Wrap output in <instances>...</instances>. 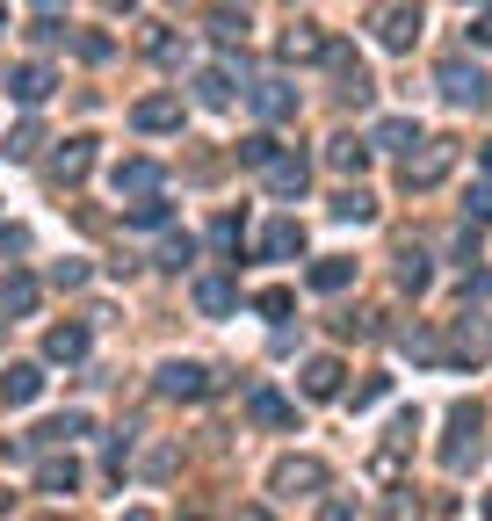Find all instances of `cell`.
Here are the masks:
<instances>
[{
	"mask_svg": "<svg viewBox=\"0 0 492 521\" xmlns=\"http://www.w3.org/2000/svg\"><path fill=\"white\" fill-rule=\"evenodd\" d=\"M189 261H196V239H189V232H174L167 247H160V268H174V275H181Z\"/></svg>",
	"mask_w": 492,
	"mask_h": 521,
	"instance_id": "cell-34",
	"label": "cell"
},
{
	"mask_svg": "<svg viewBox=\"0 0 492 521\" xmlns=\"http://www.w3.org/2000/svg\"><path fill=\"white\" fill-rule=\"evenodd\" d=\"M464 218H471V225H492V181H478V189H464Z\"/></svg>",
	"mask_w": 492,
	"mask_h": 521,
	"instance_id": "cell-35",
	"label": "cell"
},
{
	"mask_svg": "<svg viewBox=\"0 0 492 521\" xmlns=\"http://www.w3.org/2000/svg\"><path fill=\"white\" fill-rule=\"evenodd\" d=\"M341 355H312V362H304V370H297V391L304 398H341Z\"/></svg>",
	"mask_w": 492,
	"mask_h": 521,
	"instance_id": "cell-9",
	"label": "cell"
},
{
	"mask_svg": "<svg viewBox=\"0 0 492 521\" xmlns=\"http://www.w3.org/2000/svg\"><path fill=\"white\" fill-rule=\"evenodd\" d=\"M87 167H95V138H66L51 152V181H58V189H80Z\"/></svg>",
	"mask_w": 492,
	"mask_h": 521,
	"instance_id": "cell-7",
	"label": "cell"
},
{
	"mask_svg": "<svg viewBox=\"0 0 492 521\" xmlns=\"http://www.w3.org/2000/svg\"><path fill=\"white\" fill-rule=\"evenodd\" d=\"M51 283L58 290H87V261H51Z\"/></svg>",
	"mask_w": 492,
	"mask_h": 521,
	"instance_id": "cell-37",
	"label": "cell"
},
{
	"mask_svg": "<svg viewBox=\"0 0 492 521\" xmlns=\"http://www.w3.org/2000/svg\"><path fill=\"white\" fill-rule=\"evenodd\" d=\"M239 521H268V507H239Z\"/></svg>",
	"mask_w": 492,
	"mask_h": 521,
	"instance_id": "cell-47",
	"label": "cell"
},
{
	"mask_svg": "<svg viewBox=\"0 0 492 521\" xmlns=\"http://www.w3.org/2000/svg\"><path fill=\"white\" fill-rule=\"evenodd\" d=\"M485 174H492V138H485Z\"/></svg>",
	"mask_w": 492,
	"mask_h": 521,
	"instance_id": "cell-49",
	"label": "cell"
},
{
	"mask_svg": "<svg viewBox=\"0 0 492 521\" xmlns=\"http://www.w3.org/2000/svg\"><path fill=\"white\" fill-rule=\"evenodd\" d=\"M319 521H355V500H348V493H326V500H319Z\"/></svg>",
	"mask_w": 492,
	"mask_h": 521,
	"instance_id": "cell-44",
	"label": "cell"
},
{
	"mask_svg": "<svg viewBox=\"0 0 492 521\" xmlns=\"http://www.w3.org/2000/svg\"><path fill=\"white\" fill-rule=\"evenodd\" d=\"M152 384H160V398H189V406L218 391V377H210L203 362H160V377H152Z\"/></svg>",
	"mask_w": 492,
	"mask_h": 521,
	"instance_id": "cell-4",
	"label": "cell"
},
{
	"mask_svg": "<svg viewBox=\"0 0 492 521\" xmlns=\"http://www.w3.org/2000/svg\"><path fill=\"white\" fill-rule=\"evenodd\" d=\"M268 160H275V138H268V131H254V138H239V167H254V174H261Z\"/></svg>",
	"mask_w": 492,
	"mask_h": 521,
	"instance_id": "cell-33",
	"label": "cell"
},
{
	"mask_svg": "<svg viewBox=\"0 0 492 521\" xmlns=\"http://www.w3.org/2000/svg\"><path fill=\"white\" fill-rule=\"evenodd\" d=\"M123 521H152V514H145V507H131V514H123Z\"/></svg>",
	"mask_w": 492,
	"mask_h": 521,
	"instance_id": "cell-48",
	"label": "cell"
},
{
	"mask_svg": "<svg viewBox=\"0 0 492 521\" xmlns=\"http://www.w3.org/2000/svg\"><path fill=\"white\" fill-rule=\"evenodd\" d=\"M0 514H8V485H0Z\"/></svg>",
	"mask_w": 492,
	"mask_h": 521,
	"instance_id": "cell-50",
	"label": "cell"
},
{
	"mask_svg": "<svg viewBox=\"0 0 492 521\" xmlns=\"http://www.w3.org/2000/svg\"><path fill=\"white\" fill-rule=\"evenodd\" d=\"M261 181H268V196H304V189H312V160H304V152H283V145H275V160L261 167Z\"/></svg>",
	"mask_w": 492,
	"mask_h": 521,
	"instance_id": "cell-5",
	"label": "cell"
},
{
	"mask_svg": "<svg viewBox=\"0 0 492 521\" xmlns=\"http://www.w3.org/2000/svg\"><path fill=\"white\" fill-rule=\"evenodd\" d=\"M254 312H261V319H290V312H297V290H283V283L254 290Z\"/></svg>",
	"mask_w": 492,
	"mask_h": 521,
	"instance_id": "cell-29",
	"label": "cell"
},
{
	"mask_svg": "<svg viewBox=\"0 0 492 521\" xmlns=\"http://www.w3.org/2000/svg\"><path fill=\"white\" fill-rule=\"evenodd\" d=\"M398 348H406L413 362H442V341H435L427 326H406V333H398Z\"/></svg>",
	"mask_w": 492,
	"mask_h": 521,
	"instance_id": "cell-30",
	"label": "cell"
},
{
	"mask_svg": "<svg viewBox=\"0 0 492 521\" xmlns=\"http://www.w3.org/2000/svg\"><path fill=\"white\" fill-rule=\"evenodd\" d=\"M0 398H8V406H37V398H44V370H37V362H8Z\"/></svg>",
	"mask_w": 492,
	"mask_h": 521,
	"instance_id": "cell-13",
	"label": "cell"
},
{
	"mask_svg": "<svg viewBox=\"0 0 492 521\" xmlns=\"http://www.w3.org/2000/svg\"><path fill=\"white\" fill-rule=\"evenodd\" d=\"M37 145H44V131H37V124H22V131L8 138V160H29V152H37Z\"/></svg>",
	"mask_w": 492,
	"mask_h": 521,
	"instance_id": "cell-42",
	"label": "cell"
},
{
	"mask_svg": "<svg viewBox=\"0 0 492 521\" xmlns=\"http://www.w3.org/2000/svg\"><path fill=\"white\" fill-rule=\"evenodd\" d=\"M384 391H391V377H369V384H355V398H348V406H355V413H369Z\"/></svg>",
	"mask_w": 492,
	"mask_h": 521,
	"instance_id": "cell-41",
	"label": "cell"
},
{
	"mask_svg": "<svg viewBox=\"0 0 492 521\" xmlns=\"http://www.w3.org/2000/svg\"><path fill=\"white\" fill-rule=\"evenodd\" d=\"M8 95H15L22 109H37V102L51 95V66H37V58H29V66H15V73H8Z\"/></svg>",
	"mask_w": 492,
	"mask_h": 521,
	"instance_id": "cell-20",
	"label": "cell"
},
{
	"mask_svg": "<svg viewBox=\"0 0 492 521\" xmlns=\"http://www.w3.org/2000/svg\"><path fill=\"white\" fill-rule=\"evenodd\" d=\"M37 493H51V500L80 493V464H73V449H66V456H44V464H37Z\"/></svg>",
	"mask_w": 492,
	"mask_h": 521,
	"instance_id": "cell-15",
	"label": "cell"
},
{
	"mask_svg": "<svg viewBox=\"0 0 492 521\" xmlns=\"http://www.w3.org/2000/svg\"><path fill=\"white\" fill-rule=\"evenodd\" d=\"M485 521H492V493H485Z\"/></svg>",
	"mask_w": 492,
	"mask_h": 521,
	"instance_id": "cell-51",
	"label": "cell"
},
{
	"mask_svg": "<svg viewBox=\"0 0 492 521\" xmlns=\"http://www.w3.org/2000/svg\"><path fill=\"white\" fill-rule=\"evenodd\" d=\"M109 189L131 196V203H138V196H160V167H152V160H123V167L109 174Z\"/></svg>",
	"mask_w": 492,
	"mask_h": 521,
	"instance_id": "cell-14",
	"label": "cell"
},
{
	"mask_svg": "<svg viewBox=\"0 0 492 521\" xmlns=\"http://www.w3.org/2000/svg\"><path fill=\"white\" fill-rule=\"evenodd\" d=\"M261 254H268V261H297V254H304V225H297V218H275V225L261 232Z\"/></svg>",
	"mask_w": 492,
	"mask_h": 521,
	"instance_id": "cell-22",
	"label": "cell"
},
{
	"mask_svg": "<svg viewBox=\"0 0 492 521\" xmlns=\"http://www.w3.org/2000/svg\"><path fill=\"white\" fill-rule=\"evenodd\" d=\"M471 37H478V44H485V51H492V8H485V15H478V22H471Z\"/></svg>",
	"mask_w": 492,
	"mask_h": 521,
	"instance_id": "cell-46",
	"label": "cell"
},
{
	"mask_svg": "<svg viewBox=\"0 0 492 521\" xmlns=\"http://www.w3.org/2000/svg\"><path fill=\"white\" fill-rule=\"evenodd\" d=\"M210 239H218L225 254H239V247H246V225H239V218H218V225H210Z\"/></svg>",
	"mask_w": 492,
	"mask_h": 521,
	"instance_id": "cell-39",
	"label": "cell"
},
{
	"mask_svg": "<svg viewBox=\"0 0 492 521\" xmlns=\"http://www.w3.org/2000/svg\"><path fill=\"white\" fill-rule=\"evenodd\" d=\"M246 413H254L261 427H297V406H290L283 391H268V384H254V391H246Z\"/></svg>",
	"mask_w": 492,
	"mask_h": 521,
	"instance_id": "cell-16",
	"label": "cell"
},
{
	"mask_svg": "<svg viewBox=\"0 0 492 521\" xmlns=\"http://www.w3.org/2000/svg\"><path fill=\"white\" fill-rule=\"evenodd\" d=\"M326 58H333V73H341V87H333L341 102H369V95H377V87H369V66H362V58H348L341 44H326Z\"/></svg>",
	"mask_w": 492,
	"mask_h": 521,
	"instance_id": "cell-12",
	"label": "cell"
},
{
	"mask_svg": "<svg viewBox=\"0 0 492 521\" xmlns=\"http://www.w3.org/2000/svg\"><path fill=\"white\" fill-rule=\"evenodd\" d=\"M131 225H145V232L167 225V203H160V196H138V203H131Z\"/></svg>",
	"mask_w": 492,
	"mask_h": 521,
	"instance_id": "cell-36",
	"label": "cell"
},
{
	"mask_svg": "<svg viewBox=\"0 0 492 521\" xmlns=\"http://www.w3.org/2000/svg\"><path fill=\"white\" fill-rule=\"evenodd\" d=\"M131 124L138 131H181V95H145L131 109Z\"/></svg>",
	"mask_w": 492,
	"mask_h": 521,
	"instance_id": "cell-17",
	"label": "cell"
},
{
	"mask_svg": "<svg viewBox=\"0 0 492 521\" xmlns=\"http://www.w3.org/2000/svg\"><path fill=\"white\" fill-rule=\"evenodd\" d=\"M210 37L218 44H246V8H218L210 15Z\"/></svg>",
	"mask_w": 492,
	"mask_h": 521,
	"instance_id": "cell-32",
	"label": "cell"
},
{
	"mask_svg": "<svg viewBox=\"0 0 492 521\" xmlns=\"http://www.w3.org/2000/svg\"><path fill=\"white\" fill-rule=\"evenodd\" d=\"M0 312H37V275H0Z\"/></svg>",
	"mask_w": 492,
	"mask_h": 521,
	"instance_id": "cell-25",
	"label": "cell"
},
{
	"mask_svg": "<svg viewBox=\"0 0 492 521\" xmlns=\"http://www.w3.org/2000/svg\"><path fill=\"white\" fill-rule=\"evenodd\" d=\"M167 471H174V442H160V449L145 456V478H167Z\"/></svg>",
	"mask_w": 492,
	"mask_h": 521,
	"instance_id": "cell-45",
	"label": "cell"
},
{
	"mask_svg": "<svg viewBox=\"0 0 492 521\" xmlns=\"http://www.w3.org/2000/svg\"><path fill=\"white\" fill-rule=\"evenodd\" d=\"M44 362H87V326H80V319L51 326V333H44Z\"/></svg>",
	"mask_w": 492,
	"mask_h": 521,
	"instance_id": "cell-18",
	"label": "cell"
},
{
	"mask_svg": "<svg viewBox=\"0 0 492 521\" xmlns=\"http://www.w3.org/2000/svg\"><path fill=\"white\" fill-rule=\"evenodd\" d=\"M196 102H203V109H232V73H225V66L196 73Z\"/></svg>",
	"mask_w": 492,
	"mask_h": 521,
	"instance_id": "cell-27",
	"label": "cell"
},
{
	"mask_svg": "<svg viewBox=\"0 0 492 521\" xmlns=\"http://www.w3.org/2000/svg\"><path fill=\"white\" fill-rule=\"evenodd\" d=\"M442 355H449V362H471V370H478V355H485V333H478V326H456V341H449Z\"/></svg>",
	"mask_w": 492,
	"mask_h": 521,
	"instance_id": "cell-31",
	"label": "cell"
},
{
	"mask_svg": "<svg viewBox=\"0 0 492 521\" xmlns=\"http://www.w3.org/2000/svg\"><path fill=\"white\" fill-rule=\"evenodd\" d=\"M0 22H8V8H0Z\"/></svg>",
	"mask_w": 492,
	"mask_h": 521,
	"instance_id": "cell-52",
	"label": "cell"
},
{
	"mask_svg": "<svg viewBox=\"0 0 492 521\" xmlns=\"http://www.w3.org/2000/svg\"><path fill=\"white\" fill-rule=\"evenodd\" d=\"M333 218H341V225H369V218H377V196H369V189H341V196H333Z\"/></svg>",
	"mask_w": 492,
	"mask_h": 521,
	"instance_id": "cell-26",
	"label": "cell"
},
{
	"mask_svg": "<svg viewBox=\"0 0 492 521\" xmlns=\"http://www.w3.org/2000/svg\"><path fill=\"white\" fill-rule=\"evenodd\" d=\"M449 167H456V138H420L406 152V167H398V181L420 196V189H435V181H449Z\"/></svg>",
	"mask_w": 492,
	"mask_h": 521,
	"instance_id": "cell-2",
	"label": "cell"
},
{
	"mask_svg": "<svg viewBox=\"0 0 492 521\" xmlns=\"http://www.w3.org/2000/svg\"><path fill=\"white\" fill-rule=\"evenodd\" d=\"M246 95H254V109L268 116V124H290V116H297V87L290 80H254Z\"/></svg>",
	"mask_w": 492,
	"mask_h": 521,
	"instance_id": "cell-11",
	"label": "cell"
},
{
	"mask_svg": "<svg viewBox=\"0 0 492 521\" xmlns=\"http://www.w3.org/2000/svg\"><path fill=\"white\" fill-rule=\"evenodd\" d=\"M145 51L152 58H174V29L167 22H145Z\"/></svg>",
	"mask_w": 492,
	"mask_h": 521,
	"instance_id": "cell-40",
	"label": "cell"
},
{
	"mask_svg": "<svg viewBox=\"0 0 492 521\" xmlns=\"http://www.w3.org/2000/svg\"><path fill=\"white\" fill-rule=\"evenodd\" d=\"M427 283H435L427 254H420V247H398V290H427Z\"/></svg>",
	"mask_w": 492,
	"mask_h": 521,
	"instance_id": "cell-28",
	"label": "cell"
},
{
	"mask_svg": "<svg viewBox=\"0 0 492 521\" xmlns=\"http://www.w3.org/2000/svg\"><path fill=\"white\" fill-rule=\"evenodd\" d=\"M435 80H442V95H449L456 109H485V102H492V80L471 66V58H449V66H442Z\"/></svg>",
	"mask_w": 492,
	"mask_h": 521,
	"instance_id": "cell-3",
	"label": "cell"
},
{
	"mask_svg": "<svg viewBox=\"0 0 492 521\" xmlns=\"http://www.w3.org/2000/svg\"><path fill=\"white\" fill-rule=\"evenodd\" d=\"M420 145V124L413 116H384L377 131H369V152H413Z\"/></svg>",
	"mask_w": 492,
	"mask_h": 521,
	"instance_id": "cell-21",
	"label": "cell"
},
{
	"mask_svg": "<svg viewBox=\"0 0 492 521\" xmlns=\"http://www.w3.org/2000/svg\"><path fill=\"white\" fill-rule=\"evenodd\" d=\"M66 44H73V51H80V58H95V66H102V58H109V51H116V44H109V37H95V29H80V37H66Z\"/></svg>",
	"mask_w": 492,
	"mask_h": 521,
	"instance_id": "cell-38",
	"label": "cell"
},
{
	"mask_svg": "<svg viewBox=\"0 0 492 521\" xmlns=\"http://www.w3.org/2000/svg\"><path fill=\"white\" fill-rule=\"evenodd\" d=\"M189 297H196L203 319H232V312H239V283H232V275H196Z\"/></svg>",
	"mask_w": 492,
	"mask_h": 521,
	"instance_id": "cell-8",
	"label": "cell"
},
{
	"mask_svg": "<svg viewBox=\"0 0 492 521\" xmlns=\"http://www.w3.org/2000/svg\"><path fill=\"white\" fill-rule=\"evenodd\" d=\"M485 449V406L464 398V406H449V435H442V471H471V456Z\"/></svg>",
	"mask_w": 492,
	"mask_h": 521,
	"instance_id": "cell-1",
	"label": "cell"
},
{
	"mask_svg": "<svg viewBox=\"0 0 492 521\" xmlns=\"http://www.w3.org/2000/svg\"><path fill=\"white\" fill-rule=\"evenodd\" d=\"M283 58H290V66H312V58H326L319 22H290V29H283Z\"/></svg>",
	"mask_w": 492,
	"mask_h": 521,
	"instance_id": "cell-19",
	"label": "cell"
},
{
	"mask_svg": "<svg viewBox=\"0 0 492 521\" xmlns=\"http://www.w3.org/2000/svg\"><path fill=\"white\" fill-rule=\"evenodd\" d=\"M326 167H333V174H362V167H369V138H348V131L326 138Z\"/></svg>",
	"mask_w": 492,
	"mask_h": 521,
	"instance_id": "cell-23",
	"label": "cell"
},
{
	"mask_svg": "<svg viewBox=\"0 0 492 521\" xmlns=\"http://www.w3.org/2000/svg\"><path fill=\"white\" fill-rule=\"evenodd\" d=\"M333 326H341L348 341H369V333H377V312H348V319H333Z\"/></svg>",
	"mask_w": 492,
	"mask_h": 521,
	"instance_id": "cell-43",
	"label": "cell"
},
{
	"mask_svg": "<svg viewBox=\"0 0 492 521\" xmlns=\"http://www.w3.org/2000/svg\"><path fill=\"white\" fill-rule=\"evenodd\" d=\"M326 485H333V471L319 456H283L275 464V493H326Z\"/></svg>",
	"mask_w": 492,
	"mask_h": 521,
	"instance_id": "cell-6",
	"label": "cell"
},
{
	"mask_svg": "<svg viewBox=\"0 0 492 521\" xmlns=\"http://www.w3.org/2000/svg\"><path fill=\"white\" fill-rule=\"evenodd\" d=\"M348 283H355V261H348V254H319V261H312V290L333 297V290H348Z\"/></svg>",
	"mask_w": 492,
	"mask_h": 521,
	"instance_id": "cell-24",
	"label": "cell"
},
{
	"mask_svg": "<svg viewBox=\"0 0 492 521\" xmlns=\"http://www.w3.org/2000/svg\"><path fill=\"white\" fill-rule=\"evenodd\" d=\"M377 44L384 51H413L420 44V8H384L377 15Z\"/></svg>",
	"mask_w": 492,
	"mask_h": 521,
	"instance_id": "cell-10",
	"label": "cell"
}]
</instances>
